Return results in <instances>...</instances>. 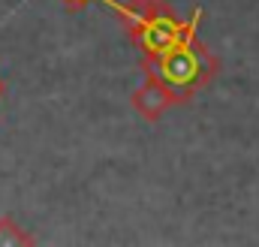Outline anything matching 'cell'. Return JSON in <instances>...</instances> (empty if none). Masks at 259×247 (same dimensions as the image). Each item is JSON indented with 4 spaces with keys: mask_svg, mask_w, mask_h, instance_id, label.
<instances>
[{
    "mask_svg": "<svg viewBox=\"0 0 259 247\" xmlns=\"http://www.w3.org/2000/svg\"><path fill=\"white\" fill-rule=\"evenodd\" d=\"M64 3L69 6V9H72V12H78V9H84V6H88L91 0H64Z\"/></svg>",
    "mask_w": 259,
    "mask_h": 247,
    "instance_id": "obj_6",
    "label": "cell"
},
{
    "mask_svg": "<svg viewBox=\"0 0 259 247\" xmlns=\"http://www.w3.org/2000/svg\"><path fill=\"white\" fill-rule=\"evenodd\" d=\"M172 106H181L178 97L157 78V75H148L136 91H133V109L145 118V121H160L166 115V109Z\"/></svg>",
    "mask_w": 259,
    "mask_h": 247,
    "instance_id": "obj_3",
    "label": "cell"
},
{
    "mask_svg": "<svg viewBox=\"0 0 259 247\" xmlns=\"http://www.w3.org/2000/svg\"><path fill=\"white\" fill-rule=\"evenodd\" d=\"M100 3H106L118 18H124L130 43L139 49L142 58H154V55L172 49L175 43L196 36L199 21H202V6L193 9L190 21H178V18L169 12V6H166V9L145 12V9H139V6H133V3L127 6V3H118V0H100Z\"/></svg>",
    "mask_w": 259,
    "mask_h": 247,
    "instance_id": "obj_2",
    "label": "cell"
},
{
    "mask_svg": "<svg viewBox=\"0 0 259 247\" xmlns=\"http://www.w3.org/2000/svg\"><path fill=\"white\" fill-rule=\"evenodd\" d=\"M142 66L148 75H157L178 97V103L193 100L202 88H208L214 81V75L220 69L217 58L199 43V36L181 39L154 58H142Z\"/></svg>",
    "mask_w": 259,
    "mask_h": 247,
    "instance_id": "obj_1",
    "label": "cell"
},
{
    "mask_svg": "<svg viewBox=\"0 0 259 247\" xmlns=\"http://www.w3.org/2000/svg\"><path fill=\"white\" fill-rule=\"evenodd\" d=\"M169 0H133V6L145 9V12H154V9H166Z\"/></svg>",
    "mask_w": 259,
    "mask_h": 247,
    "instance_id": "obj_5",
    "label": "cell"
},
{
    "mask_svg": "<svg viewBox=\"0 0 259 247\" xmlns=\"http://www.w3.org/2000/svg\"><path fill=\"white\" fill-rule=\"evenodd\" d=\"M0 97H3V81H0Z\"/></svg>",
    "mask_w": 259,
    "mask_h": 247,
    "instance_id": "obj_7",
    "label": "cell"
},
{
    "mask_svg": "<svg viewBox=\"0 0 259 247\" xmlns=\"http://www.w3.org/2000/svg\"><path fill=\"white\" fill-rule=\"evenodd\" d=\"M15 244H36V238L30 232H24L15 217H0V247H15Z\"/></svg>",
    "mask_w": 259,
    "mask_h": 247,
    "instance_id": "obj_4",
    "label": "cell"
}]
</instances>
